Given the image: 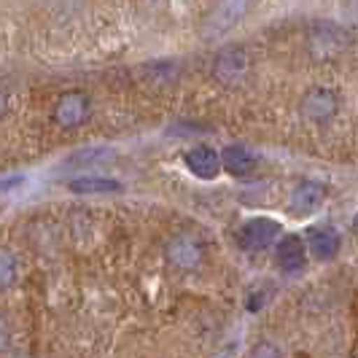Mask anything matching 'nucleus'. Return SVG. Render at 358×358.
Wrapping results in <instances>:
<instances>
[{"instance_id":"nucleus-3","label":"nucleus","mask_w":358,"mask_h":358,"mask_svg":"<svg viewBox=\"0 0 358 358\" xmlns=\"http://www.w3.org/2000/svg\"><path fill=\"white\" fill-rule=\"evenodd\" d=\"M251 73V57L243 46H229L215 54L213 59V78L224 87H237L248 78Z\"/></svg>"},{"instance_id":"nucleus-16","label":"nucleus","mask_w":358,"mask_h":358,"mask_svg":"<svg viewBox=\"0 0 358 358\" xmlns=\"http://www.w3.org/2000/svg\"><path fill=\"white\" fill-rule=\"evenodd\" d=\"M11 345V323L6 318V313H0V353Z\"/></svg>"},{"instance_id":"nucleus-14","label":"nucleus","mask_w":358,"mask_h":358,"mask_svg":"<svg viewBox=\"0 0 358 358\" xmlns=\"http://www.w3.org/2000/svg\"><path fill=\"white\" fill-rule=\"evenodd\" d=\"M14 280H17V259L11 251L0 248V291L11 288Z\"/></svg>"},{"instance_id":"nucleus-6","label":"nucleus","mask_w":358,"mask_h":358,"mask_svg":"<svg viewBox=\"0 0 358 358\" xmlns=\"http://www.w3.org/2000/svg\"><path fill=\"white\" fill-rule=\"evenodd\" d=\"M350 36L337 24H315L310 30V52L318 59H331L348 49Z\"/></svg>"},{"instance_id":"nucleus-12","label":"nucleus","mask_w":358,"mask_h":358,"mask_svg":"<svg viewBox=\"0 0 358 358\" xmlns=\"http://www.w3.org/2000/svg\"><path fill=\"white\" fill-rule=\"evenodd\" d=\"M253 164H256V157L251 154L248 145H227L224 154H221V167L227 173H232V176H248L253 170Z\"/></svg>"},{"instance_id":"nucleus-11","label":"nucleus","mask_w":358,"mask_h":358,"mask_svg":"<svg viewBox=\"0 0 358 358\" xmlns=\"http://www.w3.org/2000/svg\"><path fill=\"white\" fill-rule=\"evenodd\" d=\"M307 251L315 253V259H334L337 251H340V234L331 227H313L307 232Z\"/></svg>"},{"instance_id":"nucleus-1","label":"nucleus","mask_w":358,"mask_h":358,"mask_svg":"<svg viewBox=\"0 0 358 358\" xmlns=\"http://www.w3.org/2000/svg\"><path fill=\"white\" fill-rule=\"evenodd\" d=\"M248 8H251V0H215L210 11L202 19V24H199V33L208 41L227 36L229 30H234L245 19Z\"/></svg>"},{"instance_id":"nucleus-2","label":"nucleus","mask_w":358,"mask_h":358,"mask_svg":"<svg viewBox=\"0 0 358 358\" xmlns=\"http://www.w3.org/2000/svg\"><path fill=\"white\" fill-rule=\"evenodd\" d=\"M340 113V94L329 87H313L299 100V116L307 124H329Z\"/></svg>"},{"instance_id":"nucleus-8","label":"nucleus","mask_w":358,"mask_h":358,"mask_svg":"<svg viewBox=\"0 0 358 358\" xmlns=\"http://www.w3.org/2000/svg\"><path fill=\"white\" fill-rule=\"evenodd\" d=\"M183 164L199 180H213L221 173V157L215 154L210 145H194V148H189L183 154Z\"/></svg>"},{"instance_id":"nucleus-15","label":"nucleus","mask_w":358,"mask_h":358,"mask_svg":"<svg viewBox=\"0 0 358 358\" xmlns=\"http://www.w3.org/2000/svg\"><path fill=\"white\" fill-rule=\"evenodd\" d=\"M248 358H283L280 348L272 345V342H256L251 348V356Z\"/></svg>"},{"instance_id":"nucleus-10","label":"nucleus","mask_w":358,"mask_h":358,"mask_svg":"<svg viewBox=\"0 0 358 358\" xmlns=\"http://www.w3.org/2000/svg\"><path fill=\"white\" fill-rule=\"evenodd\" d=\"M275 262H278V267L288 272V275H294V272H302L307 264V245L302 237H296V234H286L280 243H278V248H275Z\"/></svg>"},{"instance_id":"nucleus-13","label":"nucleus","mask_w":358,"mask_h":358,"mask_svg":"<svg viewBox=\"0 0 358 358\" xmlns=\"http://www.w3.org/2000/svg\"><path fill=\"white\" fill-rule=\"evenodd\" d=\"M122 183L113 178H92V176H81V178L71 180V192L76 194H110L119 192Z\"/></svg>"},{"instance_id":"nucleus-4","label":"nucleus","mask_w":358,"mask_h":358,"mask_svg":"<svg viewBox=\"0 0 358 358\" xmlns=\"http://www.w3.org/2000/svg\"><path fill=\"white\" fill-rule=\"evenodd\" d=\"M164 256H167V262L173 264L176 269H183V272H189V269H197L202 264V256H205V245H202V240H199L197 234L192 232H178L170 243H167V248H164Z\"/></svg>"},{"instance_id":"nucleus-5","label":"nucleus","mask_w":358,"mask_h":358,"mask_svg":"<svg viewBox=\"0 0 358 358\" xmlns=\"http://www.w3.org/2000/svg\"><path fill=\"white\" fill-rule=\"evenodd\" d=\"M278 234H280V224L259 215V218H251L240 227L237 243H240L243 251H267L269 245L278 240Z\"/></svg>"},{"instance_id":"nucleus-7","label":"nucleus","mask_w":358,"mask_h":358,"mask_svg":"<svg viewBox=\"0 0 358 358\" xmlns=\"http://www.w3.org/2000/svg\"><path fill=\"white\" fill-rule=\"evenodd\" d=\"M92 113V103L84 92H65L54 106V122L62 129L81 127Z\"/></svg>"},{"instance_id":"nucleus-18","label":"nucleus","mask_w":358,"mask_h":358,"mask_svg":"<svg viewBox=\"0 0 358 358\" xmlns=\"http://www.w3.org/2000/svg\"><path fill=\"white\" fill-rule=\"evenodd\" d=\"M353 232L358 234V213H356V218H353Z\"/></svg>"},{"instance_id":"nucleus-9","label":"nucleus","mask_w":358,"mask_h":358,"mask_svg":"<svg viewBox=\"0 0 358 358\" xmlns=\"http://www.w3.org/2000/svg\"><path fill=\"white\" fill-rule=\"evenodd\" d=\"M326 199V186L321 180H302L291 192V213L294 215H313Z\"/></svg>"},{"instance_id":"nucleus-17","label":"nucleus","mask_w":358,"mask_h":358,"mask_svg":"<svg viewBox=\"0 0 358 358\" xmlns=\"http://www.w3.org/2000/svg\"><path fill=\"white\" fill-rule=\"evenodd\" d=\"M6 110H8V97H6V92H0V119L6 116Z\"/></svg>"}]
</instances>
